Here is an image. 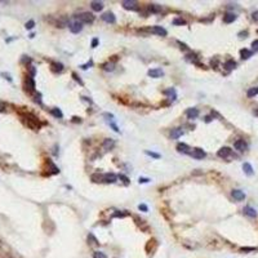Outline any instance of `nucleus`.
Listing matches in <instances>:
<instances>
[{
  "label": "nucleus",
  "instance_id": "f257e3e1",
  "mask_svg": "<svg viewBox=\"0 0 258 258\" xmlns=\"http://www.w3.org/2000/svg\"><path fill=\"white\" fill-rule=\"evenodd\" d=\"M76 21L81 22V23H93L94 16L89 12H84V13H81V14L76 16Z\"/></svg>",
  "mask_w": 258,
  "mask_h": 258
},
{
  "label": "nucleus",
  "instance_id": "f03ea898",
  "mask_svg": "<svg viewBox=\"0 0 258 258\" xmlns=\"http://www.w3.org/2000/svg\"><path fill=\"white\" fill-rule=\"evenodd\" d=\"M123 6L125 9H128V11H138L139 9V6L137 5V3L136 1H130V0H124L123 1Z\"/></svg>",
  "mask_w": 258,
  "mask_h": 258
},
{
  "label": "nucleus",
  "instance_id": "7ed1b4c3",
  "mask_svg": "<svg viewBox=\"0 0 258 258\" xmlns=\"http://www.w3.org/2000/svg\"><path fill=\"white\" fill-rule=\"evenodd\" d=\"M70 30L72 34H79V32L83 30V23L79 21H74L72 23H70Z\"/></svg>",
  "mask_w": 258,
  "mask_h": 258
},
{
  "label": "nucleus",
  "instance_id": "20e7f679",
  "mask_svg": "<svg viewBox=\"0 0 258 258\" xmlns=\"http://www.w3.org/2000/svg\"><path fill=\"white\" fill-rule=\"evenodd\" d=\"M234 147L236 149L237 151L244 152V151H245V150L248 149V145H247V142L244 141V139H237V141L234 143Z\"/></svg>",
  "mask_w": 258,
  "mask_h": 258
},
{
  "label": "nucleus",
  "instance_id": "39448f33",
  "mask_svg": "<svg viewBox=\"0 0 258 258\" xmlns=\"http://www.w3.org/2000/svg\"><path fill=\"white\" fill-rule=\"evenodd\" d=\"M192 158H195V159H203V158H205V151L204 150H201V149H195V150H192L191 151V154H190Z\"/></svg>",
  "mask_w": 258,
  "mask_h": 258
},
{
  "label": "nucleus",
  "instance_id": "423d86ee",
  "mask_svg": "<svg viewBox=\"0 0 258 258\" xmlns=\"http://www.w3.org/2000/svg\"><path fill=\"white\" fill-rule=\"evenodd\" d=\"M102 19H103L104 22H107V23H115V22H116L115 16H114L111 12L103 13V14H102Z\"/></svg>",
  "mask_w": 258,
  "mask_h": 258
},
{
  "label": "nucleus",
  "instance_id": "0eeeda50",
  "mask_svg": "<svg viewBox=\"0 0 258 258\" xmlns=\"http://www.w3.org/2000/svg\"><path fill=\"white\" fill-rule=\"evenodd\" d=\"M231 195H232V198L235 199V200H237V201H241V200H244V199H245V194H244L241 190H232Z\"/></svg>",
  "mask_w": 258,
  "mask_h": 258
},
{
  "label": "nucleus",
  "instance_id": "6e6552de",
  "mask_svg": "<svg viewBox=\"0 0 258 258\" xmlns=\"http://www.w3.org/2000/svg\"><path fill=\"white\" fill-rule=\"evenodd\" d=\"M217 155L220 156V158H228V156L231 155V149L230 147H222V149H220L218 150V152H217Z\"/></svg>",
  "mask_w": 258,
  "mask_h": 258
},
{
  "label": "nucleus",
  "instance_id": "1a4fd4ad",
  "mask_svg": "<svg viewBox=\"0 0 258 258\" xmlns=\"http://www.w3.org/2000/svg\"><path fill=\"white\" fill-rule=\"evenodd\" d=\"M34 89H35V81H34V79H32L31 76H27V77H26V90L32 92Z\"/></svg>",
  "mask_w": 258,
  "mask_h": 258
},
{
  "label": "nucleus",
  "instance_id": "9d476101",
  "mask_svg": "<svg viewBox=\"0 0 258 258\" xmlns=\"http://www.w3.org/2000/svg\"><path fill=\"white\" fill-rule=\"evenodd\" d=\"M243 212H244V214H245V215H248V217H252V218H256V217H257L256 209L252 208V207H245V208L243 209Z\"/></svg>",
  "mask_w": 258,
  "mask_h": 258
},
{
  "label": "nucleus",
  "instance_id": "9b49d317",
  "mask_svg": "<svg viewBox=\"0 0 258 258\" xmlns=\"http://www.w3.org/2000/svg\"><path fill=\"white\" fill-rule=\"evenodd\" d=\"M151 32L158 34V35H160V36H166V30L165 28H163L161 26H154V27L151 28Z\"/></svg>",
  "mask_w": 258,
  "mask_h": 258
},
{
  "label": "nucleus",
  "instance_id": "f8f14e48",
  "mask_svg": "<svg viewBox=\"0 0 258 258\" xmlns=\"http://www.w3.org/2000/svg\"><path fill=\"white\" fill-rule=\"evenodd\" d=\"M164 75V72H163L161 68H152V70L149 71V76L151 77H160Z\"/></svg>",
  "mask_w": 258,
  "mask_h": 258
},
{
  "label": "nucleus",
  "instance_id": "ddd939ff",
  "mask_svg": "<svg viewBox=\"0 0 258 258\" xmlns=\"http://www.w3.org/2000/svg\"><path fill=\"white\" fill-rule=\"evenodd\" d=\"M116 181V176L114 173H106L103 174V182H107V183H114Z\"/></svg>",
  "mask_w": 258,
  "mask_h": 258
},
{
  "label": "nucleus",
  "instance_id": "4468645a",
  "mask_svg": "<svg viewBox=\"0 0 258 258\" xmlns=\"http://www.w3.org/2000/svg\"><path fill=\"white\" fill-rule=\"evenodd\" d=\"M235 19H236V14L235 13H226V14L223 16V22L225 23H231V22H234Z\"/></svg>",
  "mask_w": 258,
  "mask_h": 258
},
{
  "label": "nucleus",
  "instance_id": "2eb2a0df",
  "mask_svg": "<svg viewBox=\"0 0 258 258\" xmlns=\"http://www.w3.org/2000/svg\"><path fill=\"white\" fill-rule=\"evenodd\" d=\"M186 115H187L188 119H196L199 116V110L198 109H188L186 111Z\"/></svg>",
  "mask_w": 258,
  "mask_h": 258
},
{
  "label": "nucleus",
  "instance_id": "dca6fc26",
  "mask_svg": "<svg viewBox=\"0 0 258 258\" xmlns=\"http://www.w3.org/2000/svg\"><path fill=\"white\" fill-rule=\"evenodd\" d=\"M103 149L104 150H111L114 147V146H115V141H114V139H111V138H106L103 141Z\"/></svg>",
  "mask_w": 258,
  "mask_h": 258
},
{
  "label": "nucleus",
  "instance_id": "f3484780",
  "mask_svg": "<svg viewBox=\"0 0 258 258\" xmlns=\"http://www.w3.org/2000/svg\"><path fill=\"white\" fill-rule=\"evenodd\" d=\"M243 171H244V173H245L247 176H253V173H254L253 166L250 165L249 163H244V164H243Z\"/></svg>",
  "mask_w": 258,
  "mask_h": 258
},
{
  "label": "nucleus",
  "instance_id": "a211bd4d",
  "mask_svg": "<svg viewBox=\"0 0 258 258\" xmlns=\"http://www.w3.org/2000/svg\"><path fill=\"white\" fill-rule=\"evenodd\" d=\"M177 150L179 152H183V154H191L190 147H188L187 145H185V143H178V145H177Z\"/></svg>",
  "mask_w": 258,
  "mask_h": 258
},
{
  "label": "nucleus",
  "instance_id": "6ab92c4d",
  "mask_svg": "<svg viewBox=\"0 0 258 258\" xmlns=\"http://www.w3.org/2000/svg\"><path fill=\"white\" fill-rule=\"evenodd\" d=\"M90 6H92V9L94 12H100V11H102V8H103V3L102 1H92L90 3Z\"/></svg>",
  "mask_w": 258,
  "mask_h": 258
},
{
  "label": "nucleus",
  "instance_id": "aec40b11",
  "mask_svg": "<svg viewBox=\"0 0 258 258\" xmlns=\"http://www.w3.org/2000/svg\"><path fill=\"white\" fill-rule=\"evenodd\" d=\"M252 54H253V52L249 50V49H245V48L240 50V55H241V58H243V60H248V58H250V57H252Z\"/></svg>",
  "mask_w": 258,
  "mask_h": 258
},
{
  "label": "nucleus",
  "instance_id": "412c9836",
  "mask_svg": "<svg viewBox=\"0 0 258 258\" xmlns=\"http://www.w3.org/2000/svg\"><path fill=\"white\" fill-rule=\"evenodd\" d=\"M182 134H183V130H182L181 128H176V129H172L171 132V137L172 138H178V137H181Z\"/></svg>",
  "mask_w": 258,
  "mask_h": 258
},
{
  "label": "nucleus",
  "instance_id": "4be33fe9",
  "mask_svg": "<svg viewBox=\"0 0 258 258\" xmlns=\"http://www.w3.org/2000/svg\"><path fill=\"white\" fill-rule=\"evenodd\" d=\"M149 11L151 13H160L161 12V6L158 4H150L149 5Z\"/></svg>",
  "mask_w": 258,
  "mask_h": 258
},
{
  "label": "nucleus",
  "instance_id": "5701e85b",
  "mask_svg": "<svg viewBox=\"0 0 258 258\" xmlns=\"http://www.w3.org/2000/svg\"><path fill=\"white\" fill-rule=\"evenodd\" d=\"M50 66H52V70L55 71V72H57V71H58V72H61V71L63 70V65H62V63H57V62H53Z\"/></svg>",
  "mask_w": 258,
  "mask_h": 258
},
{
  "label": "nucleus",
  "instance_id": "b1692460",
  "mask_svg": "<svg viewBox=\"0 0 258 258\" xmlns=\"http://www.w3.org/2000/svg\"><path fill=\"white\" fill-rule=\"evenodd\" d=\"M257 94H258V87H253V88H250V89L248 90L247 96L249 97V98H253V97L257 96Z\"/></svg>",
  "mask_w": 258,
  "mask_h": 258
},
{
  "label": "nucleus",
  "instance_id": "393cba45",
  "mask_svg": "<svg viewBox=\"0 0 258 258\" xmlns=\"http://www.w3.org/2000/svg\"><path fill=\"white\" fill-rule=\"evenodd\" d=\"M225 67H226V70H232V68H235L236 67V62L235 61H232V60H228L226 63H225Z\"/></svg>",
  "mask_w": 258,
  "mask_h": 258
},
{
  "label": "nucleus",
  "instance_id": "a878e982",
  "mask_svg": "<svg viewBox=\"0 0 258 258\" xmlns=\"http://www.w3.org/2000/svg\"><path fill=\"white\" fill-rule=\"evenodd\" d=\"M90 178H92L93 182H103V174H98L97 173V174H93Z\"/></svg>",
  "mask_w": 258,
  "mask_h": 258
},
{
  "label": "nucleus",
  "instance_id": "bb28decb",
  "mask_svg": "<svg viewBox=\"0 0 258 258\" xmlns=\"http://www.w3.org/2000/svg\"><path fill=\"white\" fill-rule=\"evenodd\" d=\"M186 60L190 61V62H194V63H198V58H196V55H195L194 53L186 55Z\"/></svg>",
  "mask_w": 258,
  "mask_h": 258
},
{
  "label": "nucleus",
  "instance_id": "cd10ccee",
  "mask_svg": "<svg viewBox=\"0 0 258 258\" xmlns=\"http://www.w3.org/2000/svg\"><path fill=\"white\" fill-rule=\"evenodd\" d=\"M52 114H53L55 117H60V119L63 116V114H62V111L60 109H52Z\"/></svg>",
  "mask_w": 258,
  "mask_h": 258
},
{
  "label": "nucleus",
  "instance_id": "c85d7f7f",
  "mask_svg": "<svg viewBox=\"0 0 258 258\" xmlns=\"http://www.w3.org/2000/svg\"><path fill=\"white\" fill-rule=\"evenodd\" d=\"M173 25H186V21L185 19H182V18H174L173 19Z\"/></svg>",
  "mask_w": 258,
  "mask_h": 258
},
{
  "label": "nucleus",
  "instance_id": "c756f323",
  "mask_svg": "<svg viewBox=\"0 0 258 258\" xmlns=\"http://www.w3.org/2000/svg\"><path fill=\"white\" fill-rule=\"evenodd\" d=\"M93 258H107V256L102 252H94L93 253Z\"/></svg>",
  "mask_w": 258,
  "mask_h": 258
},
{
  "label": "nucleus",
  "instance_id": "7c9ffc66",
  "mask_svg": "<svg viewBox=\"0 0 258 258\" xmlns=\"http://www.w3.org/2000/svg\"><path fill=\"white\" fill-rule=\"evenodd\" d=\"M103 70H106V71H112V70H114V63H106V65H103Z\"/></svg>",
  "mask_w": 258,
  "mask_h": 258
},
{
  "label": "nucleus",
  "instance_id": "2f4dec72",
  "mask_svg": "<svg viewBox=\"0 0 258 258\" xmlns=\"http://www.w3.org/2000/svg\"><path fill=\"white\" fill-rule=\"evenodd\" d=\"M145 154L149 155V156H152V158H155V159H159V158H160L159 154H156V152H152V151H145Z\"/></svg>",
  "mask_w": 258,
  "mask_h": 258
},
{
  "label": "nucleus",
  "instance_id": "473e14b6",
  "mask_svg": "<svg viewBox=\"0 0 258 258\" xmlns=\"http://www.w3.org/2000/svg\"><path fill=\"white\" fill-rule=\"evenodd\" d=\"M34 26H35V22L31 19V21H28L27 23H26V28H27V30H31V28L34 27Z\"/></svg>",
  "mask_w": 258,
  "mask_h": 258
},
{
  "label": "nucleus",
  "instance_id": "72a5a7b5",
  "mask_svg": "<svg viewBox=\"0 0 258 258\" xmlns=\"http://www.w3.org/2000/svg\"><path fill=\"white\" fill-rule=\"evenodd\" d=\"M252 48L254 52H258V40H254L252 43Z\"/></svg>",
  "mask_w": 258,
  "mask_h": 258
},
{
  "label": "nucleus",
  "instance_id": "f704fd0d",
  "mask_svg": "<svg viewBox=\"0 0 258 258\" xmlns=\"http://www.w3.org/2000/svg\"><path fill=\"white\" fill-rule=\"evenodd\" d=\"M138 209H139V210H142V212H147V205H146V204H139Z\"/></svg>",
  "mask_w": 258,
  "mask_h": 258
},
{
  "label": "nucleus",
  "instance_id": "c9c22d12",
  "mask_svg": "<svg viewBox=\"0 0 258 258\" xmlns=\"http://www.w3.org/2000/svg\"><path fill=\"white\" fill-rule=\"evenodd\" d=\"M119 178H120V179H123V182H124V183H125V185H128V183H129V179H128V178H127V177H125V176H123V174H120V176H119Z\"/></svg>",
  "mask_w": 258,
  "mask_h": 258
},
{
  "label": "nucleus",
  "instance_id": "e433bc0d",
  "mask_svg": "<svg viewBox=\"0 0 258 258\" xmlns=\"http://www.w3.org/2000/svg\"><path fill=\"white\" fill-rule=\"evenodd\" d=\"M92 65H93V61H89L87 65H83V66H81V68H83V70H87V68H88V67H90Z\"/></svg>",
  "mask_w": 258,
  "mask_h": 258
},
{
  "label": "nucleus",
  "instance_id": "4c0bfd02",
  "mask_svg": "<svg viewBox=\"0 0 258 258\" xmlns=\"http://www.w3.org/2000/svg\"><path fill=\"white\" fill-rule=\"evenodd\" d=\"M97 45H98V39H97V38H94L93 40H92V47H93V48H96Z\"/></svg>",
  "mask_w": 258,
  "mask_h": 258
},
{
  "label": "nucleus",
  "instance_id": "58836bf2",
  "mask_svg": "<svg viewBox=\"0 0 258 258\" xmlns=\"http://www.w3.org/2000/svg\"><path fill=\"white\" fill-rule=\"evenodd\" d=\"M250 250H256V248H241V252H250Z\"/></svg>",
  "mask_w": 258,
  "mask_h": 258
},
{
  "label": "nucleus",
  "instance_id": "ea45409f",
  "mask_svg": "<svg viewBox=\"0 0 258 258\" xmlns=\"http://www.w3.org/2000/svg\"><path fill=\"white\" fill-rule=\"evenodd\" d=\"M252 18L254 19V21H258V11L253 12V14H252Z\"/></svg>",
  "mask_w": 258,
  "mask_h": 258
},
{
  "label": "nucleus",
  "instance_id": "a19ab883",
  "mask_svg": "<svg viewBox=\"0 0 258 258\" xmlns=\"http://www.w3.org/2000/svg\"><path fill=\"white\" fill-rule=\"evenodd\" d=\"M125 213H114V217H120V218H123V217H125Z\"/></svg>",
  "mask_w": 258,
  "mask_h": 258
},
{
  "label": "nucleus",
  "instance_id": "79ce46f5",
  "mask_svg": "<svg viewBox=\"0 0 258 258\" xmlns=\"http://www.w3.org/2000/svg\"><path fill=\"white\" fill-rule=\"evenodd\" d=\"M178 44L181 45V48H182V49H185V50H187V49H188V48H187V45L183 44V43H181V41H178Z\"/></svg>",
  "mask_w": 258,
  "mask_h": 258
},
{
  "label": "nucleus",
  "instance_id": "37998d69",
  "mask_svg": "<svg viewBox=\"0 0 258 258\" xmlns=\"http://www.w3.org/2000/svg\"><path fill=\"white\" fill-rule=\"evenodd\" d=\"M149 179L147 178H139V183H147Z\"/></svg>",
  "mask_w": 258,
  "mask_h": 258
},
{
  "label": "nucleus",
  "instance_id": "c03bdc74",
  "mask_svg": "<svg viewBox=\"0 0 258 258\" xmlns=\"http://www.w3.org/2000/svg\"><path fill=\"white\" fill-rule=\"evenodd\" d=\"M72 76L75 77V80H76V81H79V83H80V84H83V81H81V80L79 79V77H77V75H76V74H75V72L72 74Z\"/></svg>",
  "mask_w": 258,
  "mask_h": 258
},
{
  "label": "nucleus",
  "instance_id": "a18cd8bd",
  "mask_svg": "<svg viewBox=\"0 0 258 258\" xmlns=\"http://www.w3.org/2000/svg\"><path fill=\"white\" fill-rule=\"evenodd\" d=\"M239 35H240L241 38H245V35H248V32H247V31H244V32H240Z\"/></svg>",
  "mask_w": 258,
  "mask_h": 258
},
{
  "label": "nucleus",
  "instance_id": "49530a36",
  "mask_svg": "<svg viewBox=\"0 0 258 258\" xmlns=\"http://www.w3.org/2000/svg\"><path fill=\"white\" fill-rule=\"evenodd\" d=\"M30 71H31V75H35V68L32 66H30Z\"/></svg>",
  "mask_w": 258,
  "mask_h": 258
},
{
  "label": "nucleus",
  "instance_id": "de8ad7c7",
  "mask_svg": "<svg viewBox=\"0 0 258 258\" xmlns=\"http://www.w3.org/2000/svg\"><path fill=\"white\" fill-rule=\"evenodd\" d=\"M3 111H5V109H4V106H1V104H0V112H3Z\"/></svg>",
  "mask_w": 258,
  "mask_h": 258
},
{
  "label": "nucleus",
  "instance_id": "09e8293b",
  "mask_svg": "<svg viewBox=\"0 0 258 258\" xmlns=\"http://www.w3.org/2000/svg\"><path fill=\"white\" fill-rule=\"evenodd\" d=\"M254 115H257V116H258V110H256V111H254Z\"/></svg>",
  "mask_w": 258,
  "mask_h": 258
}]
</instances>
